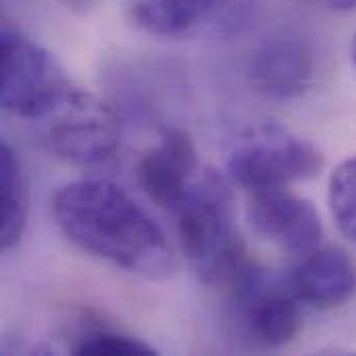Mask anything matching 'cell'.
I'll use <instances>...</instances> for the list:
<instances>
[{"mask_svg": "<svg viewBox=\"0 0 356 356\" xmlns=\"http://www.w3.org/2000/svg\"><path fill=\"white\" fill-rule=\"evenodd\" d=\"M46 119H50L44 134L46 146L65 163L77 167L102 165L119 148V117L106 102L92 94L73 90Z\"/></svg>", "mask_w": 356, "mask_h": 356, "instance_id": "obj_5", "label": "cell"}, {"mask_svg": "<svg viewBox=\"0 0 356 356\" xmlns=\"http://www.w3.org/2000/svg\"><path fill=\"white\" fill-rule=\"evenodd\" d=\"M334 10H355L356 0H327Z\"/></svg>", "mask_w": 356, "mask_h": 356, "instance_id": "obj_15", "label": "cell"}, {"mask_svg": "<svg viewBox=\"0 0 356 356\" xmlns=\"http://www.w3.org/2000/svg\"><path fill=\"white\" fill-rule=\"evenodd\" d=\"M353 63H355V67H356V38H355V42H353Z\"/></svg>", "mask_w": 356, "mask_h": 356, "instance_id": "obj_16", "label": "cell"}, {"mask_svg": "<svg viewBox=\"0 0 356 356\" xmlns=\"http://www.w3.org/2000/svg\"><path fill=\"white\" fill-rule=\"evenodd\" d=\"M52 213L79 250L127 273L159 280L173 271L175 259L163 229L117 184L79 179L63 186Z\"/></svg>", "mask_w": 356, "mask_h": 356, "instance_id": "obj_1", "label": "cell"}, {"mask_svg": "<svg viewBox=\"0 0 356 356\" xmlns=\"http://www.w3.org/2000/svg\"><path fill=\"white\" fill-rule=\"evenodd\" d=\"M75 355L88 356H142L154 355V350L125 334H117L111 330H94L86 332L83 336L77 338L73 346Z\"/></svg>", "mask_w": 356, "mask_h": 356, "instance_id": "obj_14", "label": "cell"}, {"mask_svg": "<svg viewBox=\"0 0 356 356\" xmlns=\"http://www.w3.org/2000/svg\"><path fill=\"white\" fill-rule=\"evenodd\" d=\"M246 336L265 348L290 344L302 327L298 298L290 286L271 282L261 269L248 284L232 294Z\"/></svg>", "mask_w": 356, "mask_h": 356, "instance_id": "obj_6", "label": "cell"}, {"mask_svg": "<svg viewBox=\"0 0 356 356\" xmlns=\"http://www.w3.org/2000/svg\"><path fill=\"white\" fill-rule=\"evenodd\" d=\"M27 223V188L21 163L8 142L0 144V246L15 248Z\"/></svg>", "mask_w": 356, "mask_h": 356, "instance_id": "obj_12", "label": "cell"}, {"mask_svg": "<svg viewBox=\"0 0 356 356\" xmlns=\"http://www.w3.org/2000/svg\"><path fill=\"white\" fill-rule=\"evenodd\" d=\"M248 217L259 236L290 254L305 257L321 244L323 223L317 209L307 198L286 190V186L257 190Z\"/></svg>", "mask_w": 356, "mask_h": 356, "instance_id": "obj_7", "label": "cell"}, {"mask_svg": "<svg viewBox=\"0 0 356 356\" xmlns=\"http://www.w3.org/2000/svg\"><path fill=\"white\" fill-rule=\"evenodd\" d=\"M330 209L340 232L356 244V156L344 161L332 173Z\"/></svg>", "mask_w": 356, "mask_h": 356, "instance_id": "obj_13", "label": "cell"}, {"mask_svg": "<svg viewBox=\"0 0 356 356\" xmlns=\"http://www.w3.org/2000/svg\"><path fill=\"white\" fill-rule=\"evenodd\" d=\"M136 179L156 207L173 213L198 179V154L192 138L181 129H167L161 142L138 161Z\"/></svg>", "mask_w": 356, "mask_h": 356, "instance_id": "obj_8", "label": "cell"}, {"mask_svg": "<svg viewBox=\"0 0 356 356\" xmlns=\"http://www.w3.org/2000/svg\"><path fill=\"white\" fill-rule=\"evenodd\" d=\"M288 286L300 302L315 309H334L355 294L356 267L340 248H317L294 267Z\"/></svg>", "mask_w": 356, "mask_h": 356, "instance_id": "obj_10", "label": "cell"}, {"mask_svg": "<svg viewBox=\"0 0 356 356\" xmlns=\"http://www.w3.org/2000/svg\"><path fill=\"white\" fill-rule=\"evenodd\" d=\"M313 69L315 63L307 44L294 38H271L254 52L248 75L261 96L292 100L307 92Z\"/></svg>", "mask_w": 356, "mask_h": 356, "instance_id": "obj_9", "label": "cell"}, {"mask_svg": "<svg viewBox=\"0 0 356 356\" xmlns=\"http://www.w3.org/2000/svg\"><path fill=\"white\" fill-rule=\"evenodd\" d=\"M232 0H138L131 21L150 35L179 38L217 19Z\"/></svg>", "mask_w": 356, "mask_h": 356, "instance_id": "obj_11", "label": "cell"}, {"mask_svg": "<svg viewBox=\"0 0 356 356\" xmlns=\"http://www.w3.org/2000/svg\"><path fill=\"white\" fill-rule=\"evenodd\" d=\"M0 102L21 119H46L73 92L63 69L40 44L4 23Z\"/></svg>", "mask_w": 356, "mask_h": 356, "instance_id": "obj_4", "label": "cell"}, {"mask_svg": "<svg viewBox=\"0 0 356 356\" xmlns=\"http://www.w3.org/2000/svg\"><path fill=\"white\" fill-rule=\"evenodd\" d=\"M321 167L323 154L277 123L248 127L236 138L227 154L229 179L252 192L311 179Z\"/></svg>", "mask_w": 356, "mask_h": 356, "instance_id": "obj_3", "label": "cell"}, {"mask_svg": "<svg viewBox=\"0 0 356 356\" xmlns=\"http://www.w3.org/2000/svg\"><path fill=\"white\" fill-rule=\"evenodd\" d=\"M173 215L181 250L204 284L232 294L261 269L238 236L234 194L217 171L200 173Z\"/></svg>", "mask_w": 356, "mask_h": 356, "instance_id": "obj_2", "label": "cell"}]
</instances>
